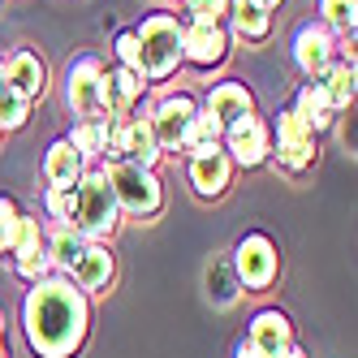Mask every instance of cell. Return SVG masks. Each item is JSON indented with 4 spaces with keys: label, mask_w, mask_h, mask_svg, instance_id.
Here are the masks:
<instances>
[{
    "label": "cell",
    "mask_w": 358,
    "mask_h": 358,
    "mask_svg": "<svg viewBox=\"0 0 358 358\" xmlns=\"http://www.w3.org/2000/svg\"><path fill=\"white\" fill-rule=\"evenodd\" d=\"M91 306L87 294L73 289L65 276H39L31 280L27 302H22V332L39 358H69L87 341Z\"/></svg>",
    "instance_id": "6da1fadb"
},
{
    "label": "cell",
    "mask_w": 358,
    "mask_h": 358,
    "mask_svg": "<svg viewBox=\"0 0 358 358\" xmlns=\"http://www.w3.org/2000/svg\"><path fill=\"white\" fill-rule=\"evenodd\" d=\"M117 216H121V208H117V199H113V190L104 182V173H99V169L83 173L78 186H73L69 229H73V234H83L87 242H104V238H113Z\"/></svg>",
    "instance_id": "7a4b0ae2"
},
{
    "label": "cell",
    "mask_w": 358,
    "mask_h": 358,
    "mask_svg": "<svg viewBox=\"0 0 358 358\" xmlns=\"http://www.w3.org/2000/svg\"><path fill=\"white\" fill-rule=\"evenodd\" d=\"M104 173V182L117 199V208L121 212H130V216H156L160 212V177L156 169H143L134 160H108V169H99Z\"/></svg>",
    "instance_id": "3957f363"
},
{
    "label": "cell",
    "mask_w": 358,
    "mask_h": 358,
    "mask_svg": "<svg viewBox=\"0 0 358 358\" xmlns=\"http://www.w3.org/2000/svg\"><path fill=\"white\" fill-rule=\"evenodd\" d=\"M138 35V69L143 78H169V73L182 65V22L169 13H151Z\"/></svg>",
    "instance_id": "277c9868"
},
{
    "label": "cell",
    "mask_w": 358,
    "mask_h": 358,
    "mask_svg": "<svg viewBox=\"0 0 358 358\" xmlns=\"http://www.w3.org/2000/svg\"><path fill=\"white\" fill-rule=\"evenodd\" d=\"M268 134H272V156H268V160H276V169H285V173H306V169L315 164V156H320L315 134L298 121L294 108H280Z\"/></svg>",
    "instance_id": "5b68a950"
},
{
    "label": "cell",
    "mask_w": 358,
    "mask_h": 358,
    "mask_svg": "<svg viewBox=\"0 0 358 358\" xmlns=\"http://www.w3.org/2000/svg\"><path fill=\"white\" fill-rule=\"evenodd\" d=\"M234 268H238V280L246 289H268L280 272V255H276L272 238L268 234H246L234 250Z\"/></svg>",
    "instance_id": "8992f818"
},
{
    "label": "cell",
    "mask_w": 358,
    "mask_h": 358,
    "mask_svg": "<svg viewBox=\"0 0 358 358\" xmlns=\"http://www.w3.org/2000/svg\"><path fill=\"white\" fill-rule=\"evenodd\" d=\"M220 143H224V151H229V160L242 164V169H255V164H264V160L272 156V134H268L264 117H255V113L229 121Z\"/></svg>",
    "instance_id": "52a82bcc"
},
{
    "label": "cell",
    "mask_w": 358,
    "mask_h": 358,
    "mask_svg": "<svg viewBox=\"0 0 358 358\" xmlns=\"http://www.w3.org/2000/svg\"><path fill=\"white\" fill-rule=\"evenodd\" d=\"M332 57H337V39H332V31L324 22H306V27L294 35V61L311 83L332 69Z\"/></svg>",
    "instance_id": "ba28073f"
},
{
    "label": "cell",
    "mask_w": 358,
    "mask_h": 358,
    "mask_svg": "<svg viewBox=\"0 0 358 358\" xmlns=\"http://www.w3.org/2000/svg\"><path fill=\"white\" fill-rule=\"evenodd\" d=\"M224 52H229V35L220 22H182V61L212 69L224 61Z\"/></svg>",
    "instance_id": "9c48e42d"
},
{
    "label": "cell",
    "mask_w": 358,
    "mask_h": 358,
    "mask_svg": "<svg viewBox=\"0 0 358 358\" xmlns=\"http://www.w3.org/2000/svg\"><path fill=\"white\" fill-rule=\"evenodd\" d=\"M99 83H104V61L99 57H78L69 65L65 99L78 117H99Z\"/></svg>",
    "instance_id": "30bf717a"
},
{
    "label": "cell",
    "mask_w": 358,
    "mask_h": 358,
    "mask_svg": "<svg viewBox=\"0 0 358 358\" xmlns=\"http://www.w3.org/2000/svg\"><path fill=\"white\" fill-rule=\"evenodd\" d=\"M143 73H134V69H104V83H99V113L104 117H113V121H121V117H130L134 113V104L143 99Z\"/></svg>",
    "instance_id": "8fae6325"
},
{
    "label": "cell",
    "mask_w": 358,
    "mask_h": 358,
    "mask_svg": "<svg viewBox=\"0 0 358 358\" xmlns=\"http://www.w3.org/2000/svg\"><path fill=\"white\" fill-rule=\"evenodd\" d=\"M9 255H13V268H17L22 280H39V276H48V268H52V264H48V234L39 229L35 216H22Z\"/></svg>",
    "instance_id": "7c38bea8"
},
{
    "label": "cell",
    "mask_w": 358,
    "mask_h": 358,
    "mask_svg": "<svg viewBox=\"0 0 358 358\" xmlns=\"http://www.w3.org/2000/svg\"><path fill=\"white\" fill-rule=\"evenodd\" d=\"M194 113H199V104L190 95H169L164 104L151 108V134H156L160 151H177V147H182V134H186V125H190Z\"/></svg>",
    "instance_id": "4fadbf2b"
},
{
    "label": "cell",
    "mask_w": 358,
    "mask_h": 358,
    "mask_svg": "<svg viewBox=\"0 0 358 358\" xmlns=\"http://www.w3.org/2000/svg\"><path fill=\"white\" fill-rule=\"evenodd\" d=\"M246 345H255L264 358H280L285 350H294V324H289V315L285 311H259L255 324H250V341Z\"/></svg>",
    "instance_id": "5bb4252c"
},
{
    "label": "cell",
    "mask_w": 358,
    "mask_h": 358,
    "mask_svg": "<svg viewBox=\"0 0 358 358\" xmlns=\"http://www.w3.org/2000/svg\"><path fill=\"white\" fill-rule=\"evenodd\" d=\"M229 177H234V160H229V151H220V147H212V151H203V156L190 160V186L203 199L224 194Z\"/></svg>",
    "instance_id": "9a60e30c"
},
{
    "label": "cell",
    "mask_w": 358,
    "mask_h": 358,
    "mask_svg": "<svg viewBox=\"0 0 358 358\" xmlns=\"http://www.w3.org/2000/svg\"><path fill=\"white\" fill-rule=\"evenodd\" d=\"M5 83H9L13 95H22L31 104V99H39L43 87H48V69H43V61L31 52V48H17V52L9 57V65H5Z\"/></svg>",
    "instance_id": "2e32d148"
},
{
    "label": "cell",
    "mask_w": 358,
    "mask_h": 358,
    "mask_svg": "<svg viewBox=\"0 0 358 358\" xmlns=\"http://www.w3.org/2000/svg\"><path fill=\"white\" fill-rule=\"evenodd\" d=\"M69 276H73L78 289H108V280H113V250L99 246V242H87V250L78 255V264L69 268Z\"/></svg>",
    "instance_id": "e0dca14e"
},
{
    "label": "cell",
    "mask_w": 358,
    "mask_h": 358,
    "mask_svg": "<svg viewBox=\"0 0 358 358\" xmlns=\"http://www.w3.org/2000/svg\"><path fill=\"white\" fill-rule=\"evenodd\" d=\"M294 113H298V121H302L311 134L328 130L332 117H337V108H332V99H328L324 83H306V87L298 91V99H294Z\"/></svg>",
    "instance_id": "ac0fdd59"
},
{
    "label": "cell",
    "mask_w": 358,
    "mask_h": 358,
    "mask_svg": "<svg viewBox=\"0 0 358 358\" xmlns=\"http://www.w3.org/2000/svg\"><path fill=\"white\" fill-rule=\"evenodd\" d=\"M108 134H113V117H83L78 125L69 130V147L87 160H99L108 156Z\"/></svg>",
    "instance_id": "d6986e66"
},
{
    "label": "cell",
    "mask_w": 358,
    "mask_h": 358,
    "mask_svg": "<svg viewBox=\"0 0 358 358\" xmlns=\"http://www.w3.org/2000/svg\"><path fill=\"white\" fill-rule=\"evenodd\" d=\"M208 113H212L220 125H229V121L255 113V95H250L242 83H220V87H212V95H208Z\"/></svg>",
    "instance_id": "ffe728a7"
},
{
    "label": "cell",
    "mask_w": 358,
    "mask_h": 358,
    "mask_svg": "<svg viewBox=\"0 0 358 358\" xmlns=\"http://www.w3.org/2000/svg\"><path fill=\"white\" fill-rule=\"evenodd\" d=\"M87 173L83 156L69 147V138H57L52 147H48V160H43V177L52 186H78V177Z\"/></svg>",
    "instance_id": "44dd1931"
},
{
    "label": "cell",
    "mask_w": 358,
    "mask_h": 358,
    "mask_svg": "<svg viewBox=\"0 0 358 358\" xmlns=\"http://www.w3.org/2000/svg\"><path fill=\"white\" fill-rule=\"evenodd\" d=\"M220 138H224V125H220V121H216L208 108H199V113L190 117L186 134H182V147H177V151H186V156L194 160V156H203V151L220 147Z\"/></svg>",
    "instance_id": "7402d4cb"
},
{
    "label": "cell",
    "mask_w": 358,
    "mask_h": 358,
    "mask_svg": "<svg viewBox=\"0 0 358 358\" xmlns=\"http://www.w3.org/2000/svg\"><path fill=\"white\" fill-rule=\"evenodd\" d=\"M229 17H234V31L242 39H264L272 31V9L255 5V0H234V5H229Z\"/></svg>",
    "instance_id": "603a6c76"
},
{
    "label": "cell",
    "mask_w": 358,
    "mask_h": 358,
    "mask_svg": "<svg viewBox=\"0 0 358 358\" xmlns=\"http://www.w3.org/2000/svg\"><path fill=\"white\" fill-rule=\"evenodd\" d=\"M87 250V238L83 234H73L69 224H61L52 238H48V264L52 268H61V272H69L73 264H78V255Z\"/></svg>",
    "instance_id": "cb8c5ba5"
},
{
    "label": "cell",
    "mask_w": 358,
    "mask_h": 358,
    "mask_svg": "<svg viewBox=\"0 0 358 358\" xmlns=\"http://www.w3.org/2000/svg\"><path fill=\"white\" fill-rule=\"evenodd\" d=\"M324 91H328V99H332V108H350L354 104V65H332L328 73H324Z\"/></svg>",
    "instance_id": "d4e9b609"
},
{
    "label": "cell",
    "mask_w": 358,
    "mask_h": 358,
    "mask_svg": "<svg viewBox=\"0 0 358 358\" xmlns=\"http://www.w3.org/2000/svg\"><path fill=\"white\" fill-rule=\"evenodd\" d=\"M320 13H324L328 31L354 35V27H358V0H320Z\"/></svg>",
    "instance_id": "484cf974"
},
{
    "label": "cell",
    "mask_w": 358,
    "mask_h": 358,
    "mask_svg": "<svg viewBox=\"0 0 358 358\" xmlns=\"http://www.w3.org/2000/svg\"><path fill=\"white\" fill-rule=\"evenodd\" d=\"M17 224H22V212L9 194H0V250H13V238H17Z\"/></svg>",
    "instance_id": "4316f807"
},
{
    "label": "cell",
    "mask_w": 358,
    "mask_h": 358,
    "mask_svg": "<svg viewBox=\"0 0 358 358\" xmlns=\"http://www.w3.org/2000/svg\"><path fill=\"white\" fill-rule=\"evenodd\" d=\"M0 125H5V130H22V125H27V99L13 95L9 87L0 95Z\"/></svg>",
    "instance_id": "83f0119b"
},
{
    "label": "cell",
    "mask_w": 358,
    "mask_h": 358,
    "mask_svg": "<svg viewBox=\"0 0 358 358\" xmlns=\"http://www.w3.org/2000/svg\"><path fill=\"white\" fill-rule=\"evenodd\" d=\"M48 212H52V220H61V224H69V216H73V186H48Z\"/></svg>",
    "instance_id": "f1b7e54d"
},
{
    "label": "cell",
    "mask_w": 358,
    "mask_h": 358,
    "mask_svg": "<svg viewBox=\"0 0 358 358\" xmlns=\"http://www.w3.org/2000/svg\"><path fill=\"white\" fill-rule=\"evenodd\" d=\"M229 5L234 0H186V13H190V22H220L229 13Z\"/></svg>",
    "instance_id": "f546056e"
},
{
    "label": "cell",
    "mask_w": 358,
    "mask_h": 358,
    "mask_svg": "<svg viewBox=\"0 0 358 358\" xmlns=\"http://www.w3.org/2000/svg\"><path fill=\"white\" fill-rule=\"evenodd\" d=\"M117 57H121V69L143 73V69H138V35H134V31H121V35H117Z\"/></svg>",
    "instance_id": "4dcf8cb0"
},
{
    "label": "cell",
    "mask_w": 358,
    "mask_h": 358,
    "mask_svg": "<svg viewBox=\"0 0 358 358\" xmlns=\"http://www.w3.org/2000/svg\"><path fill=\"white\" fill-rule=\"evenodd\" d=\"M238 358H264V354L255 350V345H246V341H242V345H238Z\"/></svg>",
    "instance_id": "1f68e13d"
},
{
    "label": "cell",
    "mask_w": 358,
    "mask_h": 358,
    "mask_svg": "<svg viewBox=\"0 0 358 358\" xmlns=\"http://www.w3.org/2000/svg\"><path fill=\"white\" fill-rule=\"evenodd\" d=\"M5 87H9V83H5V61H0V95H5Z\"/></svg>",
    "instance_id": "d6a6232c"
},
{
    "label": "cell",
    "mask_w": 358,
    "mask_h": 358,
    "mask_svg": "<svg viewBox=\"0 0 358 358\" xmlns=\"http://www.w3.org/2000/svg\"><path fill=\"white\" fill-rule=\"evenodd\" d=\"M255 5H264V9H276V5H280V0H255Z\"/></svg>",
    "instance_id": "836d02e7"
},
{
    "label": "cell",
    "mask_w": 358,
    "mask_h": 358,
    "mask_svg": "<svg viewBox=\"0 0 358 358\" xmlns=\"http://www.w3.org/2000/svg\"><path fill=\"white\" fill-rule=\"evenodd\" d=\"M280 358H306L302 350H285V354H280Z\"/></svg>",
    "instance_id": "e575fe53"
},
{
    "label": "cell",
    "mask_w": 358,
    "mask_h": 358,
    "mask_svg": "<svg viewBox=\"0 0 358 358\" xmlns=\"http://www.w3.org/2000/svg\"><path fill=\"white\" fill-rule=\"evenodd\" d=\"M0 358H9V345H5V337H0Z\"/></svg>",
    "instance_id": "d590c367"
},
{
    "label": "cell",
    "mask_w": 358,
    "mask_h": 358,
    "mask_svg": "<svg viewBox=\"0 0 358 358\" xmlns=\"http://www.w3.org/2000/svg\"><path fill=\"white\" fill-rule=\"evenodd\" d=\"M0 328H5V315H0Z\"/></svg>",
    "instance_id": "8d00e7d4"
},
{
    "label": "cell",
    "mask_w": 358,
    "mask_h": 358,
    "mask_svg": "<svg viewBox=\"0 0 358 358\" xmlns=\"http://www.w3.org/2000/svg\"><path fill=\"white\" fill-rule=\"evenodd\" d=\"M0 134H5V125H0Z\"/></svg>",
    "instance_id": "74e56055"
}]
</instances>
